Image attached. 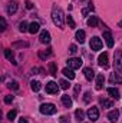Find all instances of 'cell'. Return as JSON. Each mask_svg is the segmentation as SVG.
Listing matches in <instances>:
<instances>
[{
    "instance_id": "cell-30",
    "label": "cell",
    "mask_w": 122,
    "mask_h": 123,
    "mask_svg": "<svg viewBox=\"0 0 122 123\" xmlns=\"http://www.w3.org/2000/svg\"><path fill=\"white\" fill-rule=\"evenodd\" d=\"M66 22H68V25H69V27H70V29H75V27H76L75 20L72 19V16H68V17H66Z\"/></svg>"
},
{
    "instance_id": "cell-19",
    "label": "cell",
    "mask_w": 122,
    "mask_h": 123,
    "mask_svg": "<svg viewBox=\"0 0 122 123\" xmlns=\"http://www.w3.org/2000/svg\"><path fill=\"white\" fill-rule=\"evenodd\" d=\"M83 73H85V77H86L88 80H92V79L95 77V72L92 70L91 67H85V69H83Z\"/></svg>"
},
{
    "instance_id": "cell-40",
    "label": "cell",
    "mask_w": 122,
    "mask_h": 123,
    "mask_svg": "<svg viewBox=\"0 0 122 123\" xmlns=\"http://www.w3.org/2000/svg\"><path fill=\"white\" fill-rule=\"evenodd\" d=\"M26 9H29V10H30V9H33V3H32V1H29V0L26 1Z\"/></svg>"
},
{
    "instance_id": "cell-34",
    "label": "cell",
    "mask_w": 122,
    "mask_h": 123,
    "mask_svg": "<svg viewBox=\"0 0 122 123\" xmlns=\"http://www.w3.org/2000/svg\"><path fill=\"white\" fill-rule=\"evenodd\" d=\"M69 52H70L72 55H76V53H78V47H76V44H70V46H69Z\"/></svg>"
},
{
    "instance_id": "cell-11",
    "label": "cell",
    "mask_w": 122,
    "mask_h": 123,
    "mask_svg": "<svg viewBox=\"0 0 122 123\" xmlns=\"http://www.w3.org/2000/svg\"><path fill=\"white\" fill-rule=\"evenodd\" d=\"M39 39H40V42H42L43 44H47V43H50V33L47 30H42Z\"/></svg>"
},
{
    "instance_id": "cell-41",
    "label": "cell",
    "mask_w": 122,
    "mask_h": 123,
    "mask_svg": "<svg viewBox=\"0 0 122 123\" xmlns=\"http://www.w3.org/2000/svg\"><path fill=\"white\" fill-rule=\"evenodd\" d=\"M13 46H14V47H16V46H25V47H27L29 44H27V43H14Z\"/></svg>"
},
{
    "instance_id": "cell-8",
    "label": "cell",
    "mask_w": 122,
    "mask_h": 123,
    "mask_svg": "<svg viewBox=\"0 0 122 123\" xmlns=\"http://www.w3.org/2000/svg\"><path fill=\"white\" fill-rule=\"evenodd\" d=\"M98 63H99V66L103 67V69H106V67L109 66V63H108V53H106V52L102 53V55H99V57H98Z\"/></svg>"
},
{
    "instance_id": "cell-10",
    "label": "cell",
    "mask_w": 122,
    "mask_h": 123,
    "mask_svg": "<svg viewBox=\"0 0 122 123\" xmlns=\"http://www.w3.org/2000/svg\"><path fill=\"white\" fill-rule=\"evenodd\" d=\"M109 82H111V85H121L122 83V76L119 73H112V74L109 76Z\"/></svg>"
},
{
    "instance_id": "cell-35",
    "label": "cell",
    "mask_w": 122,
    "mask_h": 123,
    "mask_svg": "<svg viewBox=\"0 0 122 123\" xmlns=\"http://www.w3.org/2000/svg\"><path fill=\"white\" fill-rule=\"evenodd\" d=\"M0 22H1V30L4 31V30H6V27H7V23H6L4 17H0Z\"/></svg>"
},
{
    "instance_id": "cell-16",
    "label": "cell",
    "mask_w": 122,
    "mask_h": 123,
    "mask_svg": "<svg viewBox=\"0 0 122 123\" xmlns=\"http://www.w3.org/2000/svg\"><path fill=\"white\" fill-rule=\"evenodd\" d=\"M108 94L112 97V99H115V100H118L121 96H119V90L118 89H115V87H109L108 89Z\"/></svg>"
},
{
    "instance_id": "cell-24",
    "label": "cell",
    "mask_w": 122,
    "mask_h": 123,
    "mask_svg": "<svg viewBox=\"0 0 122 123\" xmlns=\"http://www.w3.org/2000/svg\"><path fill=\"white\" fill-rule=\"evenodd\" d=\"M4 56H6L7 60H10L13 64H16V62H14V56H13V52H12L10 49H6V50H4Z\"/></svg>"
},
{
    "instance_id": "cell-23",
    "label": "cell",
    "mask_w": 122,
    "mask_h": 123,
    "mask_svg": "<svg viewBox=\"0 0 122 123\" xmlns=\"http://www.w3.org/2000/svg\"><path fill=\"white\" fill-rule=\"evenodd\" d=\"M98 23H99V20H98L96 16H91V17L88 19V26H89V27H96Z\"/></svg>"
},
{
    "instance_id": "cell-21",
    "label": "cell",
    "mask_w": 122,
    "mask_h": 123,
    "mask_svg": "<svg viewBox=\"0 0 122 123\" xmlns=\"http://www.w3.org/2000/svg\"><path fill=\"white\" fill-rule=\"evenodd\" d=\"M50 55H52V49H46V50H40V52H39V57H40L42 60L47 59Z\"/></svg>"
},
{
    "instance_id": "cell-27",
    "label": "cell",
    "mask_w": 122,
    "mask_h": 123,
    "mask_svg": "<svg viewBox=\"0 0 122 123\" xmlns=\"http://www.w3.org/2000/svg\"><path fill=\"white\" fill-rule=\"evenodd\" d=\"M19 30L22 31V33H25V31H29V25L23 20V22H20L19 23Z\"/></svg>"
},
{
    "instance_id": "cell-22",
    "label": "cell",
    "mask_w": 122,
    "mask_h": 123,
    "mask_svg": "<svg viewBox=\"0 0 122 123\" xmlns=\"http://www.w3.org/2000/svg\"><path fill=\"white\" fill-rule=\"evenodd\" d=\"M99 103H101V106L105 107V109L114 106V102H112V100H108V99H99Z\"/></svg>"
},
{
    "instance_id": "cell-14",
    "label": "cell",
    "mask_w": 122,
    "mask_h": 123,
    "mask_svg": "<svg viewBox=\"0 0 122 123\" xmlns=\"http://www.w3.org/2000/svg\"><path fill=\"white\" fill-rule=\"evenodd\" d=\"M62 73L69 79V80H72V79H75V72H73V69H70V67H65L63 70H62Z\"/></svg>"
},
{
    "instance_id": "cell-15",
    "label": "cell",
    "mask_w": 122,
    "mask_h": 123,
    "mask_svg": "<svg viewBox=\"0 0 122 123\" xmlns=\"http://www.w3.org/2000/svg\"><path fill=\"white\" fill-rule=\"evenodd\" d=\"M103 83H105L103 74H98V76H96V89H98V90L103 89Z\"/></svg>"
},
{
    "instance_id": "cell-26",
    "label": "cell",
    "mask_w": 122,
    "mask_h": 123,
    "mask_svg": "<svg viewBox=\"0 0 122 123\" xmlns=\"http://www.w3.org/2000/svg\"><path fill=\"white\" fill-rule=\"evenodd\" d=\"M75 117H76V120H83V117H85V113H83V110L82 109H78L76 112H75Z\"/></svg>"
},
{
    "instance_id": "cell-33",
    "label": "cell",
    "mask_w": 122,
    "mask_h": 123,
    "mask_svg": "<svg viewBox=\"0 0 122 123\" xmlns=\"http://www.w3.org/2000/svg\"><path fill=\"white\" fill-rule=\"evenodd\" d=\"M59 85H61L62 89H65V90H66V89H69V82H68V80H61V82H59Z\"/></svg>"
},
{
    "instance_id": "cell-38",
    "label": "cell",
    "mask_w": 122,
    "mask_h": 123,
    "mask_svg": "<svg viewBox=\"0 0 122 123\" xmlns=\"http://www.w3.org/2000/svg\"><path fill=\"white\" fill-rule=\"evenodd\" d=\"M85 103H89V100H91V93H85Z\"/></svg>"
},
{
    "instance_id": "cell-9",
    "label": "cell",
    "mask_w": 122,
    "mask_h": 123,
    "mask_svg": "<svg viewBox=\"0 0 122 123\" xmlns=\"http://www.w3.org/2000/svg\"><path fill=\"white\" fill-rule=\"evenodd\" d=\"M103 39H105V43L108 47H114V37H112V33L109 30L103 31Z\"/></svg>"
},
{
    "instance_id": "cell-5",
    "label": "cell",
    "mask_w": 122,
    "mask_h": 123,
    "mask_svg": "<svg viewBox=\"0 0 122 123\" xmlns=\"http://www.w3.org/2000/svg\"><path fill=\"white\" fill-rule=\"evenodd\" d=\"M82 63L83 62L81 60V59H78V57H70L69 60H68V67H70V69H79L81 66H82Z\"/></svg>"
},
{
    "instance_id": "cell-12",
    "label": "cell",
    "mask_w": 122,
    "mask_h": 123,
    "mask_svg": "<svg viewBox=\"0 0 122 123\" xmlns=\"http://www.w3.org/2000/svg\"><path fill=\"white\" fill-rule=\"evenodd\" d=\"M118 117H119V110H118V109H114V110H111V112L108 113V119H109L112 123L116 122Z\"/></svg>"
},
{
    "instance_id": "cell-39",
    "label": "cell",
    "mask_w": 122,
    "mask_h": 123,
    "mask_svg": "<svg viewBox=\"0 0 122 123\" xmlns=\"http://www.w3.org/2000/svg\"><path fill=\"white\" fill-rule=\"evenodd\" d=\"M59 123H68V117L66 116H61L59 117Z\"/></svg>"
},
{
    "instance_id": "cell-42",
    "label": "cell",
    "mask_w": 122,
    "mask_h": 123,
    "mask_svg": "<svg viewBox=\"0 0 122 123\" xmlns=\"http://www.w3.org/2000/svg\"><path fill=\"white\" fill-rule=\"evenodd\" d=\"M19 123H29V122H27V119L22 117V119H19Z\"/></svg>"
},
{
    "instance_id": "cell-3",
    "label": "cell",
    "mask_w": 122,
    "mask_h": 123,
    "mask_svg": "<svg viewBox=\"0 0 122 123\" xmlns=\"http://www.w3.org/2000/svg\"><path fill=\"white\" fill-rule=\"evenodd\" d=\"M89 46H91V49L93 50V52H98V50H101V49H102V40H101L99 37L93 36V37L91 39Z\"/></svg>"
},
{
    "instance_id": "cell-17",
    "label": "cell",
    "mask_w": 122,
    "mask_h": 123,
    "mask_svg": "<svg viewBox=\"0 0 122 123\" xmlns=\"http://www.w3.org/2000/svg\"><path fill=\"white\" fill-rule=\"evenodd\" d=\"M62 103L65 107H72V99L69 97V94H63L62 96Z\"/></svg>"
},
{
    "instance_id": "cell-7",
    "label": "cell",
    "mask_w": 122,
    "mask_h": 123,
    "mask_svg": "<svg viewBox=\"0 0 122 123\" xmlns=\"http://www.w3.org/2000/svg\"><path fill=\"white\" fill-rule=\"evenodd\" d=\"M88 117L91 119L92 122H96V120L99 119V109H98V107H93V106H92L91 109L88 110Z\"/></svg>"
},
{
    "instance_id": "cell-28",
    "label": "cell",
    "mask_w": 122,
    "mask_h": 123,
    "mask_svg": "<svg viewBox=\"0 0 122 123\" xmlns=\"http://www.w3.org/2000/svg\"><path fill=\"white\" fill-rule=\"evenodd\" d=\"M49 72H50L52 76H56V74H58V72H56V64H55L53 62L49 63Z\"/></svg>"
},
{
    "instance_id": "cell-18",
    "label": "cell",
    "mask_w": 122,
    "mask_h": 123,
    "mask_svg": "<svg viewBox=\"0 0 122 123\" xmlns=\"http://www.w3.org/2000/svg\"><path fill=\"white\" fill-rule=\"evenodd\" d=\"M40 30V25L37 23V22H33L29 25V31H30L32 34H34V33H37V31Z\"/></svg>"
},
{
    "instance_id": "cell-25",
    "label": "cell",
    "mask_w": 122,
    "mask_h": 123,
    "mask_svg": "<svg viewBox=\"0 0 122 123\" xmlns=\"http://www.w3.org/2000/svg\"><path fill=\"white\" fill-rule=\"evenodd\" d=\"M30 87L33 92H39L40 90V87H42V85H40V82H37V80H33L30 83Z\"/></svg>"
},
{
    "instance_id": "cell-1",
    "label": "cell",
    "mask_w": 122,
    "mask_h": 123,
    "mask_svg": "<svg viewBox=\"0 0 122 123\" xmlns=\"http://www.w3.org/2000/svg\"><path fill=\"white\" fill-rule=\"evenodd\" d=\"M52 20H53V23H55L58 27L63 29V25H65V16H63V12H62L61 7L53 6V9H52Z\"/></svg>"
},
{
    "instance_id": "cell-6",
    "label": "cell",
    "mask_w": 122,
    "mask_h": 123,
    "mask_svg": "<svg viewBox=\"0 0 122 123\" xmlns=\"http://www.w3.org/2000/svg\"><path fill=\"white\" fill-rule=\"evenodd\" d=\"M58 92H59V86H58V83H55V82H49V83H46V93H49V94H56Z\"/></svg>"
},
{
    "instance_id": "cell-32",
    "label": "cell",
    "mask_w": 122,
    "mask_h": 123,
    "mask_svg": "<svg viewBox=\"0 0 122 123\" xmlns=\"http://www.w3.org/2000/svg\"><path fill=\"white\" fill-rule=\"evenodd\" d=\"M16 115H17V112H16V110H10V112L7 113V119H9V120H14Z\"/></svg>"
},
{
    "instance_id": "cell-2",
    "label": "cell",
    "mask_w": 122,
    "mask_h": 123,
    "mask_svg": "<svg viewBox=\"0 0 122 123\" xmlns=\"http://www.w3.org/2000/svg\"><path fill=\"white\" fill-rule=\"evenodd\" d=\"M40 113L42 115H53V113H56V106L53 103H43L40 106Z\"/></svg>"
},
{
    "instance_id": "cell-4",
    "label": "cell",
    "mask_w": 122,
    "mask_h": 123,
    "mask_svg": "<svg viewBox=\"0 0 122 123\" xmlns=\"http://www.w3.org/2000/svg\"><path fill=\"white\" fill-rule=\"evenodd\" d=\"M114 66H115V70L118 73H122V50L116 52L115 55V62H114Z\"/></svg>"
},
{
    "instance_id": "cell-37",
    "label": "cell",
    "mask_w": 122,
    "mask_h": 123,
    "mask_svg": "<svg viewBox=\"0 0 122 123\" xmlns=\"http://www.w3.org/2000/svg\"><path fill=\"white\" fill-rule=\"evenodd\" d=\"M79 90H81V85H76V86H75V94H73L75 97H78V94H79Z\"/></svg>"
},
{
    "instance_id": "cell-29",
    "label": "cell",
    "mask_w": 122,
    "mask_h": 123,
    "mask_svg": "<svg viewBox=\"0 0 122 123\" xmlns=\"http://www.w3.org/2000/svg\"><path fill=\"white\" fill-rule=\"evenodd\" d=\"M92 10H93V3H88V7H85V9H83V10H82V14H83V16H86V14H88V13H89V12H92Z\"/></svg>"
},
{
    "instance_id": "cell-20",
    "label": "cell",
    "mask_w": 122,
    "mask_h": 123,
    "mask_svg": "<svg viewBox=\"0 0 122 123\" xmlns=\"http://www.w3.org/2000/svg\"><path fill=\"white\" fill-rule=\"evenodd\" d=\"M85 37H86V33L83 30H78L76 31V40L82 44V43H85Z\"/></svg>"
},
{
    "instance_id": "cell-13",
    "label": "cell",
    "mask_w": 122,
    "mask_h": 123,
    "mask_svg": "<svg viewBox=\"0 0 122 123\" xmlns=\"http://www.w3.org/2000/svg\"><path fill=\"white\" fill-rule=\"evenodd\" d=\"M17 12V3L16 1H10V3H7V13L12 16V14H14Z\"/></svg>"
},
{
    "instance_id": "cell-36",
    "label": "cell",
    "mask_w": 122,
    "mask_h": 123,
    "mask_svg": "<svg viewBox=\"0 0 122 123\" xmlns=\"http://www.w3.org/2000/svg\"><path fill=\"white\" fill-rule=\"evenodd\" d=\"M13 99H14V97H13L12 94H7V96L4 97V102H6V103H12V102H13Z\"/></svg>"
},
{
    "instance_id": "cell-31",
    "label": "cell",
    "mask_w": 122,
    "mask_h": 123,
    "mask_svg": "<svg viewBox=\"0 0 122 123\" xmlns=\"http://www.w3.org/2000/svg\"><path fill=\"white\" fill-rule=\"evenodd\" d=\"M10 89H14V90H17L19 89V83L16 82V80H12V82H9V85H7Z\"/></svg>"
}]
</instances>
